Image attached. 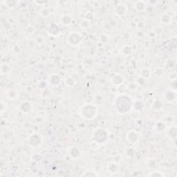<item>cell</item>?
Here are the masks:
<instances>
[{
	"mask_svg": "<svg viewBox=\"0 0 177 177\" xmlns=\"http://www.w3.org/2000/svg\"><path fill=\"white\" fill-rule=\"evenodd\" d=\"M100 137L101 138V141L102 143L106 141V140L107 139V136H106V133L104 130H103L102 129H98L95 132V133L94 134V140L97 142L98 140Z\"/></svg>",
	"mask_w": 177,
	"mask_h": 177,
	"instance_id": "3957f363",
	"label": "cell"
},
{
	"mask_svg": "<svg viewBox=\"0 0 177 177\" xmlns=\"http://www.w3.org/2000/svg\"><path fill=\"white\" fill-rule=\"evenodd\" d=\"M82 117L86 119H92L94 118L97 113V109L96 106L92 104H87V105L82 106V109L80 110Z\"/></svg>",
	"mask_w": 177,
	"mask_h": 177,
	"instance_id": "7a4b0ae2",
	"label": "cell"
},
{
	"mask_svg": "<svg viewBox=\"0 0 177 177\" xmlns=\"http://www.w3.org/2000/svg\"><path fill=\"white\" fill-rule=\"evenodd\" d=\"M120 7H121V8H122V12H121V13H120V15H121V14H122V15H123V13H125V9H123V8H124V7H123V5H120V6H118V8H120ZM118 8H117V9H118ZM121 10H119V11H116V13H118H118H119V12H121Z\"/></svg>",
	"mask_w": 177,
	"mask_h": 177,
	"instance_id": "7c38bea8",
	"label": "cell"
},
{
	"mask_svg": "<svg viewBox=\"0 0 177 177\" xmlns=\"http://www.w3.org/2000/svg\"><path fill=\"white\" fill-rule=\"evenodd\" d=\"M82 176H98V174L96 173V172L93 171V170H87V171H85V172L82 174Z\"/></svg>",
	"mask_w": 177,
	"mask_h": 177,
	"instance_id": "9c48e42d",
	"label": "cell"
},
{
	"mask_svg": "<svg viewBox=\"0 0 177 177\" xmlns=\"http://www.w3.org/2000/svg\"><path fill=\"white\" fill-rule=\"evenodd\" d=\"M30 145H32L33 147H36V146L39 145L41 143V139L40 137L37 135H33L30 138Z\"/></svg>",
	"mask_w": 177,
	"mask_h": 177,
	"instance_id": "8992f818",
	"label": "cell"
},
{
	"mask_svg": "<svg viewBox=\"0 0 177 177\" xmlns=\"http://www.w3.org/2000/svg\"><path fill=\"white\" fill-rule=\"evenodd\" d=\"M30 109H31V106H30V104H29V103L24 102L22 104L21 109H22V111H23V112L27 113L29 111V110H30Z\"/></svg>",
	"mask_w": 177,
	"mask_h": 177,
	"instance_id": "30bf717a",
	"label": "cell"
},
{
	"mask_svg": "<svg viewBox=\"0 0 177 177\" xmlns=\"http://www.w3.org/2000/svg\"><path fill=\"white\" fill-rule=\"evenodd\" d=\"M131 106V100L128 96H120L116 100V109L120 113L128 112Z\"/></svg>",
	"mask_w": 177,
	"mask_h": 177,
	"instance_id": "6da1fadb",
	"label": "cell"
},
{
	"mask_svg": "<svg viewBox=\"0 0 177 177\" xmlns=\"http://www.w3.org/2000/svg\"><path fill=\"white\" fill-rule=\"evenodd\" d=\"M70 154H71L72 157L76 159V158H78L79 156H80V150H79V149L77 148V147H73V148H71V149Z\"/></svg>",
	"mask_w": 177,
	"mask_h": 177,
	"instance_id": "ba28073f",
	"label": "cell"
},
{
	"mask_svg": "<svg viewBox=\"0 0 177 177\" xmlns=\"http://www.w3.org/2000/svg\"><path fill=\"white\" fill-rule=\"evenodd\" d=\"M149 176H163L164 175L161 172H152L149 174Z\"/></svg>",
	"mask_w": 177,
	"mask_h": 177,
	"instance_id": "8fae6325",
	"label": "cell"
},
{
	"mask_svg": "<svg viewBox=\"0 0 177 177\" xmlns=\"http://www.w3.org/2000/svg\"><path fill=\"white\" fill-rule=\"evenodd\" d=\"M123 76L120 75H115L114 76L112 77L111 78V82H112V84L115 85H120L121 84H123Z\"/></svg>",
	"mask_w": 177,
	"mask_h": 177,
	"instance_id": "52a82bcc",
	"label": "cell"
},
{
	"mask_svg": "<svg viewBox=\"0 0 177 177\" xmlns=\"http://www.w3.org/2000/svg\"><path fill=\"white\" fill-rule=\"evenodd\" d=\"M68 41L73 45H77L81 41V37L78 34V33H73L68 37Z\"/></svg>",
	"mask_w": 177,
	"mask_h": 177,
	"instance_id": "277c9868",
	"label": "cell"
},
{
	"mask_svg": "<svg viewBox=\"0 0 177 177\" xmlns=\"http://www.w3.org/2000/svg\"><path fill=\"white\" fill-rule=\"evenodd\" d=\"M127 139L130 142H136L138 140L139 136L138 134H137V132H136L134 131H132L129 132L128 134L127 135Z\"/></svg>",
	"mask_w": 177,
	"mask_h": 177,
	"instance_id": "5b68a950",
	"label": "cell"
}]
</instances>
